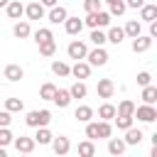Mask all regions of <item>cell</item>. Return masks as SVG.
<instances>
[{"mask_svg": "<svg viewBox=\"0 0 157 157\" xmlns=\"http://www.w3.org/2000/svg\"><path fill=\"white\" fill-rule=\"evenodd\" d=\"M25 123H27L29 128H49L52 113H49V110H29L27 118H25Z\"/></svg>", "mask_w": 157, "mask_h": 157, "instance_id": "obj_1", "label": "cell"}, {"mask_svg": "<svg viewBox=\"0 0 157 157\" xmlns=\"http://www.w3.org/2000/svg\"><path fill=\"white\" fill-rule=\"evenodd\" d=\"M110 15L105 12V10H98V12H91V15H86V20H83V25H88L91 29H101V27H110Z\"/></svg>", "mask_w": 157, "mask_h": 157, "instance_id": "obj_2", "label": "cell"}, {"mask_svg": "<svg viewBox=\"0 0 157 157\" xmlns=\"http://www.w3.org/2000/svg\"><path fill=\"white\" fill-rule=\"evenodd\" d=\"M66 54H69V59L83 61V59H86V54H88V47H86V42H81V39H74V42H69V47H66Z\"/></svg>", "mask_w": 157, "mask_h": 157, "instance_id": "obj_3", "label": "cell"}, {"mask_svg": "<svg viewBox=\"0 0 157 157\" xmlns=\"http://www.w3.org/2000/svg\"><path fill=\"white\" fill-rule=\"evenodd\" d=\"M86 59H88V61H86L88 66H105L110 56H108V52H105L103 47H93V49L86 54Z\"/></svg>", "mask_w": 157, "mask_h": 157, "instance_id": "obj_4", "label": "cell"}, {"mask_svg": "<svg viewBox=\"0 0 157 157\" xmlns=\"http://www.w3.org/2000/svg\"><path fill=\"white\" fill-rule=\"evenodd\" d=\"M140 123H155L157 120V108L155 105H135V115Z\"/></svg>", "mask_w": 157, "mask_h": 157, "instance_id": "obj_5", "label": "cell"}, {"mask_svg": "<svg viewBox=\"0 0 157 157\" xmlns=\"http://www.w3.org/2000/svg\"><path fill=\"white\" fill-rule=\"evenodd\" d=\"M52 150L56 152V157H66L69 150H71V140H69L66 135H56V137L52 140Z\"/></svg>", "mask_w": 157, "mask_h": 157, "instance_id": "obj_6", "label": "cell"}, {"mask_svg": "<svg viewBox=\"0 0 157 157\" xmlns=\"http://www.w3.org/2000/svg\"><path fill=\"white\" fill-rule=\"evenodd\" d=\"M96 93H98V98H113V93H115V83H113V78H98V86H96Z\"/></svg>", "mask_w": 157, "mask_h": 157, "instance_id": "obj_7", "label": "cell"}, {"mask_svg": "<svg viewBox=\"0 0 157 157\" xmlns=\"http://www.w3.org/2000/svg\"><path fill=\"white\" fill-rule=\"evenodd\" d=\"M12 145H15V150H17L20 155H29V152L34 150V140H32V137H27V135L15 137V140H12Z\"/></svg>", "mask_w": 157, "mask_h": 157, "instance_id": "obj_8", "label": "cell"}, {"mask_svg": "<svg viewBox=\"0 0 157 157\" xmlns=\"http://www.w3.org/2000/svg\"><path fill=\"white\" fill-rule=\"evenodd\" d=\"M66 17H69V12H66V7H61V5L52 7V10H49V15H47V20H49L52 25H64V22H66Z\"/></svg>", "mask_w": 157, "mask_h": 157, "instance_id": "obj_9", "label": "cell"}, {"mask_svg": "<svg viewBox=\"0 0 157 157\" xmlns=\"http://www.w3.org/2000/svg\"><path fill=\"white\" fill-rule=\"evenodd\" d=\"M142 137H145V132H142L140 128H128V130H125L123 142H125V145H130V147H135V145H140V142H142Z\"/></svg>", "mask_w": 157, "mask_h": 157, "instance_id": "obj_10", "label": "cell"}, {"mask_svg": "<svg viewBox=\"0 0 157 157\" xmlns=\"http://www.w3.org/2000/svg\"><path fill=\"white\" fill-rule=\"evenodd\" d=\"M25 15H27V22L29 20H42L47 12H44V7L34 0V2H29V5H25Z\"/></svg>", "mask_w": 157, "mask_h": 157, "instance_id": "obj_11", "label": "cell"}, {"mask_svg": "<svg viewBox=\"0 0 157 157\" xmlns=\"http://www.w3.org/2000/svg\"><path fill=\"white\" fill-rule=\"evenodd\" d=\"M157 20V5H152V2H145L142 7H140V22H155Z\"/></svg>", "mask_w": 157, "mask_h": 157, "instance_id": "obj_12", "label": "cell"}, {"mask_svg": "<svg viewBox=\"0 0 157 157\" xmlns=\"http://www.w3.org/2000/svg\"><path fill=\"white\" fill-rule=\"evenodd\" d=\"M71 76H74L76 81H83V78L91 76V66H88L86 61H76V64L71 66Z\"/></svg>", "mask_w": 157, "mask_h": 157, "instance_id": "obj_13", "label": "cell"}, {"mask_svg": "<svg viewBox=\"0 0 157 157\" xmlns=\"http://www.w3.org/2000/svg\"><path fill=\"white\" fill-rule=\"evenodd\" d=\"M5 12H7V17H10V20H20V17L25 15V5H22L20 0H10V2H7V7H5Z\"/></svg>", "mask_w": 157, "mask_h": 157, "instance_id": "obj_14", "label": "cell"}, {"mask_svg": "<svg viewBox=\"0 0 157 157\" xmlns=\"http://www.w3.org/2000/svg\"><path fill=\"white\" fill-rule=\"evenodd\" d=\"M64 29H66V34L76 37V34H81V29H83V20H78V17H66Z\"/></svg>", "mask_w": 157, "mask_h": 157, "instance_id": "obj_15", "label": "cell"}, {"mask_svg": "<svg viewBox=\"0 0 157 157\" xmlns=\"http://www.w3.org/2000/svg\"><path fill=\"white\" fill-rule=\"evenodd\" d=\"M123 32H125V37L135 39V37H140V34H142V22H140V20H128V22H125V27H123Z\"/></svg>", "mask_w": 157, "mask_h": 157, "instance_id": "obj_16", "label": "cell"}, {"mask_svg": "<svg viewBox=\"0 0 157 157\" xmlns=\"http://www.w3.org/2000/svg\"><path fill=\"white\" fill-rule=\"evenodd\" d=\"M12 34H15L17 39H27V37L32 34L29 22H27V20H17V22H15V27H12Z\"/></svg>", "mask_w": 157, "mask_h": 157, "instance_id": "obj_17", "label": "cell"}, {"mask_svg": "<svg viewBox=\"0 0 157 157\" xmlns=\"http://www.w3.org/2000/svg\"><path fill=\"white\" fill-rule=\"evenodd\" d=\"M150 47H152V39H150L147 34H140V37L132 39V52H135V54H145Z\"/></svg>", "mask_w": 157, "mask_h": 157, "instance_id": "obj_18", "label": "cell"}, {"mask_svg": "<svg viewBox=\"0 0 157 157\" xmlns=\"http://www.w3.org/2000/svg\"><path fill=\"white\" fill-rule=\"evenodd\" d=\"M2 76H5L7 81H12V83H15V81H20V78L25 76V71H22V66H20V64H7V66H5V71H2Z\"/></svg>", "mask_w": 157, "mask_h": 157, "instance_id": "obj_19", "label": "cell"}, {"mask_svg": "<svg viewBox=\"0 0 157 157\" xmlns=\"http://www.w3.org/2000/svg\"><path fill=\"white\" fill-rule=\"evenodd\" d=\"M125 142H123V137H108V152L113 155V157H123V152H125Z\"/></svg>", "mask_w": 157, "mask_h": 157, "instance_id": "obj_20", "label": "cell"}, {"mask_svg": "<svg viewBox=\"0 0 157 157\" xmlns=\"http://www.w3.org/2000/svg\"><path fill=\"white\" fill-rule=\"evenodd\" d=\"M140 98H142V105H155L157 103V86H145L142 88V93H140Z\"/></svg>", "mask_w": 157, "mask_h": 157, "instance_id": "obj_21", "label": "cell"}, {"mask_svg": "<svg viewBox=\"0 0 157 157\" xmlns=\"http://www.w3.org/2000/svg\"><path fill=\"white\" fill-rule=\"evenodd\" d=\"M52 103H54V105H59V108H69V103H71L69 88H56V93H54Z\"/></svg>", "mask_w": 157, "mask_h": 157, "instance_id": "obj_22", "label": "cell"}, {"mask_svg": "<svg viewBox=\"0 0 157 157\" xmlns=\"http://www.w3.org/2000/svg\"><path fill=\"white\" fill-rule=\"evenodd\" d=\"M32 140H34V145H52L54 135H52L49 128H37V135H34Z\"/></svg>", "mask_w": 157, "mask_h": 157, "instance_id": "obj_23", "label": "cell"}, {"mask_svg": "<svg viewBox=\"0 0 157 157\" xmlns=\"http://www.w3.org/2000/svg\"><path fill=\"white\" fill-rule=\"evenodd\" d=\"M125 39V32H123V27H110L108 32H105V42H110V44H120Z\"/></svg>", "mask_w": 157, "mask_h": 157, "instance_id": "obj_24", "label": "cell"}, {"mask_svg": "<svg viewBox=\"0 0 157 157\" xmlns=\"http://www.w3.org/2000/svg\"><path fill=\"white\" fill-rule=\"evenodd\" d=\"M74 118H76L78 123H91V120H93V108H91V105H78L76 113H74Z\"/></svg>", "mask_w": 157, "mask_h": 157, "instance_id": "obj_25", "label": "cell"}, {"mask_svg": "<svg viewBox=\"0 0 157 157\" xmlns=\"http://www.w3.org/2000/svg\"><path fill=\"white\" fill-rule=\"evenodd\" d=\"M115 115H135V103L130 101V98H125V101H120L118 103V108H115Z\"/></svg>", "mask_w": 157, "mask_h": 157, "instance_id": "obj_26", "label": "cell"}, {"mask_svg": "<svg viewBox=\"0 0 157 157\" xmlns=\"http://www.w3.org/2000/svg\"><path fill=\"white\" fill-rule=\"evenodd\" d=\"M98 118H101V120H105V123H110V120L115 118V105L105 101V103L98 108Z\"/></svg>", "mask_w": 157, "mask_h": 157, "instance_id": "obj_27", "label": "cell"}, {"mask_svg": "<svg viewBox=\"0 0 157 157\" xmlns=\"http://www.w3.org/2000/svg\"><path fill=\"white\" fill-rule=\"evenodd\" d=\"M32 37H34L37 47H39V44H44V42H52V39H54V34H52V29H49V27H39Z\"/></svg>", "mask_w": 157, "mask_h": 157, "instance_id": "obj_28", "label": "cell"}, {"mask_svg": "<svg viewBox=\"0 0 157 157\" xmlns=\"http://www.w3.org/2000/svg\"><path fill=\"white\" fill-rule=\"evenodd\" d=\"M52 74H56V76H71V66H69L66 61L54 59V61H52Z\"/></svg>", "mask_w": 157, "mask_h": 157, "instance_id": "obj_29", "label": "cell"}, {"mask_svg": "<svg viewBox=\"0 0 157 157\" xmlns=\"http://www.w3.org/2000/svg\"><path fill=\"white\" fill-rule=\"evenodd\" d=\"M86 93H88V88H86L83 81H76V83H71V88H69L71 101H74V98H86Z\"/></svg>", "mask_w": 157, "mask_h": 157, "instance_id": "obj_30", "label": "cell"}, {"mask_svg": "<svg viewBox=\"0 0 157 157\" xmlns=\"http://www.w3.org/2000/svg\"><path fill=\"white\" fill-rule=\"evenodd\" d=\"M78 157H96V145L91 142V140H83V142H78Z\"/></svg>", "mask_w": 157, "mask_h": 157, "instance_id": "obj_31", "label": "cell"}, {"mask_svg": "<svg viewBox=\"0 0 157 157\" xmlns=\"http://www.w3.org/2000/svg\"><path fill=\"white\" fill-rule=\"evenodd\" d=\"M5 110L7 113H20V110H25V103H22V98H5Z\"/></svg>", "mask_w": 157, "mask_h": 157, "instance_id": "obj_32", "label": "cell"}, {"mask_svg": "<svg viewBox=\"0 0 157 157\" xmlns=\"http://www.w3.org/2000/svg\"><path fill=\"white\" fill-rule=\"evenodd\" d=\"M96 128H98V140H108V137L113 135V125L105 123V120H98Z\"/></svg>", "mask_w": 157, "mask_h": 157, "instance_id": "obj_33", "label": "cell"}, {"mask_svg": "<svg viewBox=\"0 0 157 157\" xmlns=\"http://www.w3.org/2000/svg\"><path fill=\"white\" fill-rule=\"evenodd\" d=\"M54 93H56V86L54 83H42V88H39V98L42 101H52Z\"/></svg>", "mask_w": 157, "mask_h": 157, "instance_id": "obj_34", "label": "cell"}, {"mask_svg": "<svg viewBox=\"0 0 157 157\" xmlns=\"http://www.w3.org/2000/svg\"><path fill=\"white\" fill-rule=\"evenodd\" d=\"M113 120H115V128L125 132L128 128H132V120H135V118H130V115H115Z\"/></svg>", "mask_w": 157, "mask_h": 157, "instance_id": "obj_35", "label": "cell"}, {"mask_svg": "<svg viewBox=\"0 0 157 157\" xmlns=\"http://www.w3.org/2000/svg\"><path fill=\"white\" fill-rule=\"evenodd\" d=\"M108 7H110V12H108L110 17H120V15H125V10H128L123 0H115V2H110Z\"/></svg>", "mask_w": 157, "mask_h": 157, "instance_id": "obj_36", "label": "cell"}, {"mask_svg": "<svg viewBox=\"0 0 157 157\" xmlns=\"http://www.w3.org/2000/svg\"><path fill=\"white\" fill-rule=\"evenodd\" d=\"M39 54H42V56H54V54H56V42L52 39V42L39 44Z\"/></svg>", "mask_w": 157, "mask_h": 157, "instance_id": "obj_37", "label": "cell"}, {"mask_svg": "<svg viewBox=\"0 0 157 157\" xmlns=\"http://www.w3.org/2000/svg\"><path fill=\"white\" fill-rule=\"evenodd\" d=\"M88 39H91V44H93V47H103V44H105V32H101V29H93Z\"/></svg>", "mask_w": 157, "mask_h": 157, "instance_id": "obj_38", "label": "cell"}, {"mask_svg": "<svg viewBox=\"0 0 157 157\" xmlns=\"http://www.w3.org/2000/svg\"><path fill=\"white\" fill-rule=\"evenodd\" d=\"M12 140H15V135L10 132V128H0V147L12 145Z\"/></svg>", "mask_w": 157, "mask_h": 157, "instance_id": "obj_39", "label": "cell"}, {"mask_svg": "<svg viewBox=\"0 0 157 157\" xmlns=\"http://www.w3.org/2000/svg\"><path fill=\"white\" fill-rule=\"evenodd\" d=\"M101 5H103V0H83V10H86V15L98 12V10H101Z\"/></svg>", "mask_w": 157, "mask_h": 157, "instance_id": "obj_40", "label": "cell"}, {"mask_svg": "<svg viewBox=\"0 0 157 157\" xmlns=\"http://www.w3.org/2000/svg\"><path fill=\"white\" fill-rule=\"evenodd\" d=\"M150 83H152V74H150V71H140V74H137V86L145 88V86H150Z\"/></svg>", "mask_w": 157, "mask_h": 157, "instance_id": "obj_41", "label": "cell"}, {"mask_svg": "<svg viewBox=\"0 0 157 157\" xmlns=\"http://www.w3.org/2000/svg\"><path fill=\"white\" fill-rule=\"evenodd\" d=\"M86 140H98V128H96V123L91 120V123H86Z\"/></svg>", "mask_w": 157, "mask_h": 157, "instance_id": "obj_42", "label": "cell"}, {"mask_svg": "<svg viewBox=\"0 0 157 157\" xmlns=\"http://www.w3.org/2000/svg\"><path fill=\"white\" fill-rule=\"evenodd\" d=\"M10 123H12V113L0 110V128H10Z\"/></svg>", "mask_w": 157, "mask_h": 157, "instance_id": "obj_43", "label": "cell"}, {"mask_svg": "<svg viewBox=\"0 0 157 157\" xmlns=\"http://www.w3.org/2000/svg\"><path fill=\"white\" fill-rule=\"evenodd\" d=\"M123 2H125V7H132V10H140L145 5V0H123Z\"/></svg>", "mask_w": 157, "mask_h": 157, "instance_id": "obj_44", "label": "cell"}, {"mask_svg": "<svg viewBox=\"0 0 157 157\" xmlns=\"http://www.w3.org/2000/svg\"><path fill=\"white\" fill-rule=\"evenodd\" d=\"M37 2H39L42 7H49V10H52V7H56V2H59V0H37Z\"/></svg>", "mask_w": 157, "mask_h": 157, "instance_id": "obj_45", "label": "cell"}, {"mask_svg": "<svg viewBox=\"0 0 157 157\" xmlns=\"http://www.w3.org/2000/svg\"><path fill=\"white\" fill-rule=\"evenodd\" d=\"M150 157H157V145H152V150H150Z\"/></svg>", "mask_w": 157, "mask_h": 157, "instance_id": "obj_46", "label": "cell"}, {"mask_svg": "<svg viewBox=\"0 0 157 157\" xmlns=\"http://www.w3.org/2000/svg\"><path fill=\"white\" fill-rule=\"evenodd\" d=\"M0 157H7V152H5V147H0Z\"/></svg>", "mask_w": 157, "mask_h": 157, "instance_id": "obj_47", "label": "cell"}, {"mask_svg": "<svg viewBox=\"0 0 157 157\" xmlns=\"http://www.w3.org/2000/svg\"><path fill=\"white\" fill-rule=\"evenodd\" d=\"M7 2H10V0H0V7H7Z\"/></svg>", "mask_w": 157, "mask_h": 157, "instance_id": "obj_48", "label": "cell"}, {"mask_svg": "<svg viewBox=\"0 0 157 157\" xmlns=\"http://www.w3.org/2000/svg\"><path fill=\"white\" fill-rule=\"evenodd\" d=\"M103 2H108V5H110V2H115V0H103Z\"/></svg>", "mask_w": 157, "mask_h": 157, "instance_id": "obj_49", "label": "cell"}, {"mask_svg": "<svg viewBox=\"0 0 157 157\" xmlns=\"http://www.w3.org/2000/svg\"><path fill=\"white\" fill-rule=\"evenodd\" d=\"M20 157H27V155H20Z\"/></svg>", "mask_w": 157, "mask_h": 157, "instance_id": "obj_50", "label": "cell"}]
</instances>
